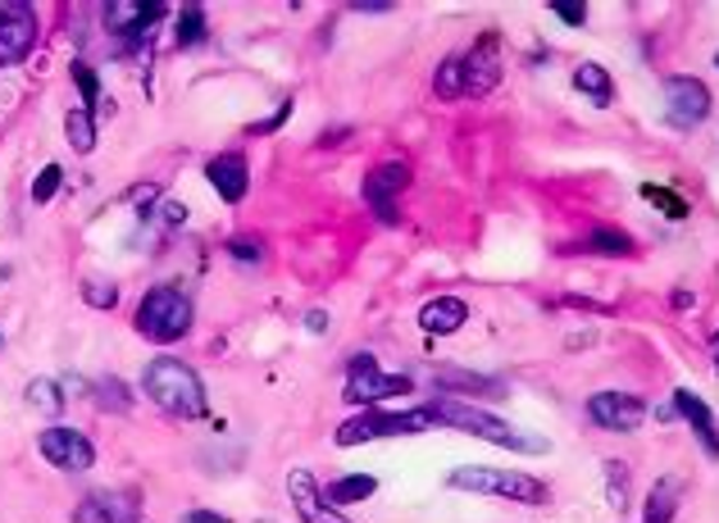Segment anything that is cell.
I'll use <instances>...</instances> for the list:
<instances>
[{
	"label": "cell",
	"mask_w": 719,
	"mask_h": 523,
	"mask_svg": "<svg viewBox=\"0 0 719 523\" xmlns=\"http://www.w3.org/2000/svg\"><path fill=\"white\" fill-rule=\"evenodd\" d=\"M137 332L151 337V342H160V346L187 337L192 332V300L183 292H173V287L146 292V300L137 305Z\"/></svg>",
	"instance_id": "cell-3"
},
{
	"label": "cell",
	"mask_w": 719,
	"mask_h": 523,
	"mask_svg": "<svg viewBox=\"0 0 719 523\" xmlns=\"http://www.w3.org/2000/svg\"><path fill=\"white\" fill-rule=\"evenodd\" d=\"M429 419L452 423V428H460V433L483 437V442H492V446H533V451L543 446V442H524L511 423H501L497 414L478 410V406H469V401H456V396H437V401L429 406Z\"/></svg>",
	"instance_id": "cell-5"
},
{
	"label": "cell",
	"mask_w": 719,
	"mask_h": 523,
	"mask_svg": "<svg viewBox=\"0 0 719 523\" xmlns=\"http://www.w3.org/2000/svg\"><path fill=\"white\" fill-rule=\"evenodd\" d=\"M710 114V87L693 73H674L665 78V118L674 128H697Z\"/></svg>",
	"instance_id": "cell-7"
},
{
	"label": "cell",
	"mask_w": 719,
	"mask_h": 523,
	"mask_svg": "<svg viewBox=\"0 0 719 523\" xmlns=\"http://www.w3.org/2000/svg\"><path fill=\"white\" fill-rule=\"evenodd\" d=\"M583 246H587V251H596V255H634V237L619 232V228H596Z\"/></svg>",
	"instance_id": "cell-24"
},
{
	"label": "cell",
	"mask_w": 719,
	"mask_h": 523,
	"mask_svg": "<svg viewBox=\"0 0 719 523\" xmlns=\"http://www.w3.org/2000/svg\"><path fill=\"white\" fill-rule=\"evenodd\" d=\"M133 523H137V519H133Z\"/></svg>",
	"instance_id": "cell-42"
},
{
	"label": "cell",
	"mask_w": 719,
	"mask_h": 523,
	"mask_svg": "<svg viewBox=\"0 0 719 523\" xmlns=\"http://www.w3.org/2000/svg\"><path fill=\"white\" fill-rule=\"evenodd\" d=\"M201 37H205V14H201V5H187L178 14V46H196Z\"/></svg>",
	"instance_id": "cell-27"
},
{
	"label": "cell",
	"mask_w": 719,
	"mask_h": 523,
	"mask_svg": "<svg viewBox=\"0 0 719 523\" xmlns=\"http://www.w3.org/2000/svg\"><path fill=\"white\" fill-rule=\"evenodd\" d=\"M169 14V5H137V0H110L105 5V27L110 33H151V27Z\"/></svg>",
	"instance_id": "cell-15"
},
{
	"label": "cell",
	"mask_w": 719,
	"mask_h": 523,
	"mask_svg": "<svg viewBox=\"0 0 719 523\" xmlns=\"http://www.w3.org/2000/svg\"><path fill=\"white\" fill-rule=\"evenodd\" d=\"M674 410L687 419V428H693V437L701 442V451H706L710 459H719V423H715V414H710V406L701 401V396H693L687 387H678V391H674Z\"/></svg>",
	"instance_id": "cell-14"
},
{
	"label": "cell",
	"mask_w": 719,
	"mask_h": 523,
	"mask_svg": "<svg viewBox=\"0 0 719 523\" xmlns=\"http://www.w3.org/2000/svg\"><path fill=\"white\" fill-rule=\"evenodd\" d=\"M73 78H78V87H82V96H87V110H96L101 105V82H96V73L92 69H73Z\"/></svg>",
	"instance_id": "cell-33"
},
{
	"label": "cell",
	"mask_w": 719,
	"mask_h": 523,
	"mask_svg": "<svg viewBox=\"0 0 719 523\" xmlns=\"http://www.w3.org/2000/svg\"><path fill=\"white\" fill-rule=\"evenodd\" d=\"M465 319H469V305L460 296H433L424 310H419V323H424L429 337H452L465 328Z\"/></svg>",
	"instance_id": "cell-17"
},
{
	"label": "cell",
	"mask_w": 719,
	"mask_h": 523,
	"mask_svg": "<svg viewBox=\"0 0 719 523\" xmlns=\"http://www.w3.org/2000/svg\"><path fill=\"white\" fill-rule=\"evenodd\" d=\"M287 118H292V101H283V105H278L274 114H269V118H264V123H255V128H251V133H260V137H269V133H274V128H283V123H287Z\"/></svg>",
	"instance_id": "cell-35"
},
{
	"label": "cell",
	"mask_w": 719,
	"mask_h": 523,
	"mask_svg": "<svg viewBox=\"0 0 719 523\" xmlns=\"http://www.w3.org/2000/svg\"><path fill=\"white\" fill-rule=\"evenodd\" d=\"M442 387H460V391H488V396H501V391H505L497 378H465V374H442Z\"/></svg>",
	"instance_id": "cell-29"
},
{
	"label": "cell",
	"mask_w": 719,
	"mask_h": 523,
	"mask_svg": "<svg viewBox=\"0 0 719 523\" xmlns=\"http://www.w3.org/2000/svg\"><path fill=\"white\" fill-rule=\"evenodd\" d=\"M406 391H414L410 378H406V374H383L374 355L351 360V368H346V387H342V396H346L351 406H360V410L387 401V396H406Z\"/></svg>",
	"instance_id": "cell-6"
},
{
	"label": "cell",
	"mask_w": 719,
	"mask_h": 523,
	"mask_svg": "<svg viewBox=\"0 0 719 523\" xmlns=\"http://www.w3.org/2000/svg\"><path fill=\"white\" fill-rule=\"evenodd\" d=\"M228 255H232L237 264H260V260H264V251H260L255 237H232V241H228Z\"/></svg>",
	"instance_id": "cell-31"
},
{
	"label": "cell",
	"mask_w": 719,
	"mask_h": 523,
	"mask_svg": "<svg viewBox=\"0 0 719 523\" xmlns=\"http://www.w3.org/2000/svg\"><path fill=\"white\" fill-rule=\"evenodd\" d=\"M306 328H310V332H328V315H323V310H310V315H306Z\"/></svg>",
	"instance_id": "cell-38"
},
{
	"label": "cell",
	"mask_w": 719,
	"mask_h": 523,
	"mask_svg": "<svg viewBox=\"0 0 719 523\" xmlns=\"http://www.w3.org/2000/svg\"><path fill=\"white\" fill-rule=\"evenodd\" d=\"M606 482H610V505L624 510L628 505V469L610 459V465H606Z\"/></svg>",
	"instance_id": "cell-30"
},
{
	"label": "cell",
	"mask_w": 719,
	"mask_h": 523,
	"mask_svg": "<svg viewBox=\"0 0 719 523\" xmlns=\"http://www.w3.org/2000/svg\"><path fill=\"white\" fill-rule=\"evenodd\" d=\"M59 182H65V169H59V164H46V169L37 173V182H33V201L46 205V201L59 192Z\"/></svg>",
	"instance_id": "cell-28"
},
{
	"label": "cell",
	"mask_w": 719,
	"mask_h": 523,
	"mask_svg": "<svg viewBox=\"0 0 719 523\" xmlns=\"http://www.w3.org/2000/svg\"><path fill=\"white\" fill-rule=\"evenodd\" d=\"M141 391L173 419H201L205 414V387L196 378V368L183 364V360H173V355H156L151 364H146Z\"/></svg>",
	"instance_id": "cell-1"
},
{
	"label": "cell",
	"mask_w": 719,
	"mask_h": 523,
	"mask_svg": "<svg viewBox=\"0 0 719 523\" xmlns=\"http://www.w3.org/2000/svg\"><path fill=\"white\" fill-rule=\"evenodd\" d=\"M378 491V478L374 474H346V478H338V482H328L323 487V501L328 505H355V501H369Z\"/></svg>",
	"instance_id": "cell-19"
},
{
	"label": "cell",
	"mask_w": 719,
	"mask_h": 523,
	"mask_svg": "<svg viewBox=\"0 0 719 523\" xmlns=\"http://www.w3.org/2000/svg\"><path fill=\"white\" fill-rule=\"evenodd\" d=\"M355 10H360V14H387L392 5H387V0H355Z\"/></svg>",
	"instance_id": "cell-37"
},
{
	"label": "cell",
	"mask_w": 719,
	"mask_h": 523,
	"mask_svg": "<svg viewBox=\"0 0 719 523\" xmlns=\"http://www.w3.org/2000/svg\"><path fill=\"white\" fill-rule=\"evenodd\" d=\"M73 523H133V505L118 497H105V491H92V497L78 505Z\"/></svg>",
	"instance_id": "cell-18"
},
{
	"label": "cell",
	"mask_w": 719,
	"mask_h": 523,
	"mask_svg": "<svg viewBox=\"0 0 719 523\" xmlns=\"http://www.w3.org/2000/svg\"><path fill=\"white\" fill-rule=\"evenodd\" d=\"M497 82H501V37L483 33L465 55V96H488Z\"/></svg>",
	"instance_id": "cell-10"
},
{
	"label": "cell",
	"mask_w": 719,
	"mask_h": 523,
	"mask_svg": "<svg viewBox=\"0 0 719 523\" xmlns=\"http://www.w3.org/2000/svg\"><path fill=\"white\" fill-rule=\"evenodd\" d=\"M551 14L556 19H564V23H587V5H583V0H551Z\"/></svg>",
	"instance_id": "cell-32"
},
{
	"label": "cell",
	"mask_w": 719,
	"mask_h": 523,
	"mask_svg": "<svg viewBox=\"0 0 719 523\" xmlns=\"http://www.w3.org/2000/svg\"><path fill=\"white\" fill-rule=\"evenodd\" d=\"M678 497H683V478H661L651 487V501H647V514H642V523H670L674 519V510H678Z\"/></svg>",
	"instance_id": "cell-20"
},
{
	"label": "cell",
	"mask_w": 719,
	"mask_h": 523,
	"mask_svg": "<svg viewBox=\"0 0 719 523\" xmlns=\"http://www.w3.org/2000/svg\"><path fill=\"white\" fill-rule=\"evenodd\" d=\"M642 201H651L655 209L665 214V219H687V209H693V205H687L678 192H670V187H655V182H642Z\"/></svg>",
	"instance_id": "cell-26"
},
{
	"label": "cell",
	"mask_w": 719,
	"mask_h": 523,
	"mask_svg": "<svg viewBox=\"0 0 719 523\" xmlns=\"http://www.w3.org/2000/svg\"><path fill=\"white\" fill-rule=\"evenodd\" d=\"M587 419L596 428H606V433H638L647 423V406L628 391H596L587 401Z\"/></svg>",
	"instance_id": "cell-9"
},
{
	"label": "cell",
	"mask_w": 719,
	"mask_h": 523,
	"mask_svg": "<svg viewBox=\"0 0 719 523\" xmlns=\"http://www.w3.org/2000/svg\"><path fill=\"white\" fill-rule=\"evenodd\" d=\"M710 364H715V374H719V332L710 337Z\"/></svg>",
	"instance_id": "cell-40"
},
{
	"label": "cell",
	"mask_w": 719,
	"mask_h": 523,
	"mask_svg": "<svg viewBox=\"0 0 719 523\" xmlns=\"http://www.w3.org/2000/svg\"><path fill=\"white\" fill-rule=\"evenodd\" d=\"M433 87H437V96H446V101L465 96V55H452V59H442V69H437Z\"/></svg>",
	"instance_id": "cell-23"
},
{
	"label": "cell",
	"mask_w": 719,
	"mask_h": 523,
	"mask_svg": "<svg viewBox=\"0 0 719 523\" xmlns=\"http://www.w3.org/2000/svg\"><path fill=\"white\" fill-rule=\"evenodd\" d=\"M452 487L473 491V497L515 501V505H547L551 501L547 482H537L533 474H520V469H456Z\"/></svg>",
	"instance_id": "cell-2"
},
{
	"label": "cell",
	"mask_w": 719,
	"mask_h": 523,
	"mask_svg": "<svg viewBox=\"0 0 719 523\" xmlns=\"http://www.w3.org/2000/svg\"><path fill=\"white\" fill-rule=\"evenodd\" d=\"M178 523H228L224 514H215V510H192V514H183Z\"/></svg>",
	"instance_id": "cell-36"
},
{
	"label": "cell",
	"mask_w": 719,
	"mask_h": 523,
	"mask_svg": "<svg viewBox=\"0 0 719 523\" xmlns=\"http://www.w3.org/2000/svg\"><path fill=\"white\" fill-rule=\"evenodd\" d=\"M164 219H169V224H183V219H187V209H183V205H178V201H169V209H164Z\"/></svg>",
	"instance_id": "cell-39"
},
{
	"label": "cell",
	"mask_w": 719,
	"mask_h": 523,
	"mask_svg": "<svg viewBox=\"0 0 719 523\" xmlns=\"http://www.w3.org/2000/svg\"><path fill=\"white\" fill-rule=\"evenodd\" d=\"M406 182H410L406 160H387V164L369 169V178H365V201L383 214V219H397V214H392V201H397V192H406Z\"/></svg>",
	"instance_id": "cell-13"
},
{
	"label": "cell",
	"mask_w": 719,
	"mask_h": 523,
	"mask_svg": "<svg viewBox=\"0 0 719 523\" xmlns=\"http://www.w3.org/2000/svg\"><path fill=\"white\" fill-rule=\"evenodd\" d=\"M82 296H87V305H101V310H110V305L118 300L114 283H87V287H82Z\"/></svg>",
	"instance_id": "cell-34"
},
{
	"label": "cell",
	"mask_w": 719,
	"mask_h": 523,
	"mask_svg": "<svg viewBox=\"0 0 719 523\" xmlns=\"http://www.w3.org/2000/svg\"><path fill=\"white\" fill-rule=\"evenodd\" d=\"M27 406H33L37 414H46V419H59L65 396H59V387L50 378H37V383H27Z\"/></svg>",
	"instance_id": "cell-25"
},
{
	"label": "cell",
	"mask_w": 719,
	"mask_h": 523,
	"mask_svg": "<svg viewBox=\"0 0 719 523\" xmlns=\"http://www.w3.org/2000/svg\"><path fill=\"white\" fill-rule=\"evenodd\" d=\"M65 133H69V141H73V150H96V118H92V110H69L65 114Z\"/></svg>",
	"instance_id": "cell-22"
},
{
	"label": "cell",
	"mask_w": 719,
	"mask_h": 523,
	"mask_svg": "<svg viewBox=\"0 0 719 523\" xmlns=\"http://www.w3.org/2000/svg\"><path fill=\"white\" fill-rule=\"evenodd\" d=\"M37 446H42V455L50 459L55 469H69V474L92 469V459H96L92 442H87L82 433H73V428H46Z\"/></svg>",
	"instance_id": "cell-11"
},
{
	"label": "cell",
	"mask_w": 719,
	"mask_h": 523,
	"mask_svg": "<svg viewBox=\"0 0 719 523\" xmlns=\"http://www.w3.org/2000/svg\"><path fill=\"white\" fill-rule=\"evenodd\" d=\"M287 491H292V505H296V514H301V523H351L346 514H338L333 505L323 501V491L315 487V478L306 469L287 474Z\"/></svg>",
	"instance_id": "cell-12"
},
{
	"label": "cell",
	"mask_w": 719,
	"mask_h": 523,
	"mask_svg": "<svg viewBox=\"0 0 719 523\" xmlns=\"http://www.w3.org/2000/svg\"><path fill=\"white\" fill-rule=\"evenodd\" d=\"M574 87L583 91L592 105H610V96H615V78L602 65H579L574 69Z\"/></svg>",
	"instance_id": "cell-21"
},
{
	"label": "cell",
	"mask_w": 719,
	"mask_h": 523,
	"mask_svg": "<svg viewBox=\"0 0 719 523\" xmlns=\"http://www.w3.org/2000/svg\"><path fill=\"white\" fill-rule=\"evenodd\" d=\"M715 65H719V55H715Z\"/></svg>",
	"instance_id": "cell-41"
},
{
	"label": "cell",
	"mask_w": 719,
	"mask_h": 523,
	"mask_svg": "<svg viewBox=\"0 0 719 523\" xmlns=\"http://www.w3.org/2000/svg\"><path fill=\"white\" fill-rule=\"evenodd\" d=\"M37 42V10L23 0H0V65H19Z\"/></svg>",
	"instance_id": "cell-8"
},
{
	"label": "cell",
	"mask_w": 719,
	"mask_h": 523,
	"mask_svg": "<svg viewBox=\"0 0 719 523\" xmlns=\"http://www.w3.org/2000/svg\"><path fill=\"white\" fill-rule=\"evenodd\" d=\"M205 178H209V187H215L228 205H237V201L247 196L251 169H247V160H242V156H215V160H209V169H205Z\"/></svg>",
	"instance_id": "cell-16"
},
{
	"label": "cell",
	"mask_w": 719,
	"mask_h": 523,
	"mask_svg": "<svg viewBox=\"0 0 719 523\" xmlns=\"http://www.w3.org/2000/svg\"><path fill=\"white\" fill-rule=\"evenodd\" d=\"M433 419L429 410H406V414H392V410H360L351 414L346 423H338V446H365V442H387V437H410V433H424Z\"/></svg>",
	"instance_id": "cell-4"
}]
</instances>
